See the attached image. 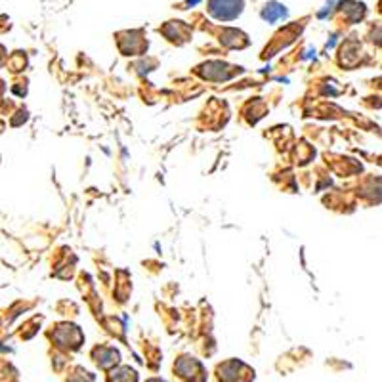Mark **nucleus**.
Returning <instances> with one entry per match:
<instances>
[{
  "mask_svg": "<svg viewBox=\"0 0 382 382\" xmlns=\"http://www.w3.org/2000/svg\"><path fill=\"white\" fill-rule=\"evenodd\" d=\"M275 8H277V4H272L269 8H266V10H264V18L269 19V21H274L277 16H285V10H283V8L279 6V10H275Z\"/></svg>",
  "mask_w": 382,
  "mask_h": 382,
  "instance_id": "f257e3e1",
  "label": "nucleus"
}]
</instances>
